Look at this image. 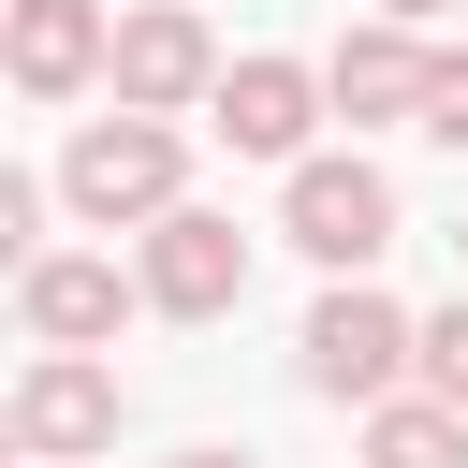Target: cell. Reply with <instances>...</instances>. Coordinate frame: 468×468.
Returning <instances> with one entry per match:
<instances>
[{
	"instance_id": "cell-1",
	"label": "cell",
	"mask_w": 468,
	"mask_h": 468,
	"mask_svg": "<svg viewBox=\"0 0 468 468\" xmlns=\"http://www.w3.org/2000/svg\"><path fill=\"white\" fill-rule=\"evenodd\" d=\"M58 205L88 219V234H146V219H176L190 205V132L176 117H88L73 146H58Z\"/></svg>"
},
{
	"instance_id": "cell-2",
	"label": "cell",
	"mask_w": 468,
	"mask_h": 468,
	"mask_svg": "<svg viewBox=\"0 0 468 468\" xmlns=\"http://www.w3.org/2000/svg\"><path fill=\"white\" fill-rule=\"evenodd\" d=\"M292 366H307V395H336V410H380V395L424 366V322H410L395 292H366V278H322V307H307Z\"/></svg>"
},
{
	"instance_id": "cell-3",
	"label": "cell",
	"mask_w": 468,
	"mask_h": 468,
	"mask_svg": "<svg viewBox=\"0 0 468 468\" xmlns=\"http://www.w3.org/2000/svg\"><path fill=\"white\" fill-rule=\"evenodd\" d=\"M278 234H292L322 278H366V263L395 249V176H380V161H351V146H307V161H292V190H278Z\"/></svg>"
},
{
	"instance_id": "cell-4",
	"label": "cell",
	"mask_w": 468,
	"mask_h": 468,
	"mask_svg": "<svg viewBox=\"0 0 468 468\" xmlns=\"http://www.w3.org/2000/svg\"><path fill=\"white\" fill-rule=\"evenodd\" d=\"M219 29L190 15V0H132L117 15V58H102V88L132 102V117H190V102H219Z\"/></svg>"
},
{
	"instance_id": "cell-5",
	"label": "cell",
	"mask_w": 468,
	"mask_h": 468,
	"mask_svg": "<svg viewBox=\"0 0 468 468\" xmlns=\"http://www.w3.org/2000/svg\"><path fill=\"white\" fill-rule=\"evenodd\" d=\"M117 410H132V395H117V366H102V351H44V366L15 380V410H0V424H15V453H29V468H88V453H117Z\"/></svg>"
},
{
	"instance_id": "cell-6",
	"label": "cell",
	"mask_w": 468,
	"mask_h": 468,
	"mask_svg": "<svg viewBox=\"0 0 468 468\" xmlns=\"http://www.w3.org/2000/svg\"><path fill=\"white\" fill-rule=\"evenodd\" d=\"M132 278H146L161 322H219V307L249 292V234H234L219 205H176V219H146V263H132Z\"/></svg>"
},
{
	"instance_id": "cell-7",
	"label": "cell",
	"mask_w": 468,
	"mask_h": 468,
	"mask_svg": "<svg viewBox=\"0 0 468 468\" xmlns=\"http://www.w3.org/2000/svg\"><path fill=\"white\" fill-rule=\"evenodd\" d=\"M132 307H146V278H117V263H88V249H29V278H15V322H29L44 351H102Z\"/></svg>"
},
{
	"instance_id": "cell-8",
	"label": "cell",
	"mask_w": 468,
	"mask_h": 468,
	"mask_svg": "<svg viewBox=\"0 0 468 468\" xmlns=\"http://www.w3.org/2000/svg\"><path fill=\"white\" fill-rule=\"evenodd\" d=\"M0 58H15L29 102H73V88H102L117 15H102V0H0Z\"/></svg>"
},
{
	"instance_id": "cell-9",
	"label": "cell",
	"mask_w": 468,
	"mask_h": 468,
	"mask_svg": "<svg viewBox=\"0 0 468 468\" xmlns=\"http://www.w3.org/2000/svg\"><path fill=\"white\" fill-rule=\"evenodd\" d=\"M322 102H336V88H322L307 58H234L205 117H219V146H234V161H307V117H322Z\"/></svg>"
},
{
	"instance_id": "cell-10",
	"label": "cell",
	"mask_w": 468,
	"mask_h": 468,
	"mask_svg": "<svg viewBox=\"0 0 468 468\" xmlns=\"http://www.w3.org/2000/svg\"><path fill=\"white\" fill-rule=\"evenodd\" d=\"M424 58H439L424 29L366 15V29H351V44L322 58V88H336V117H351V132H380V117H424Z\"/></svg>"
},
{
	"instance_id": "cell-11",
	"label": "cell",
	"mask_w": 468,
	"mask_h": 468,
	"mask_svg": "<svg viewBox=\"0 0 468 468\" xmlns=\"http://www.w3.org/2000/svg\"><path fill=\"white\" fill-rule=\"evenodd\" d=\"M366 468H468V410H439V395H380V410H366Z\"/></svg>"
},
{
	"instance_id": "cell-12",
	"label": "cell",
	"mask_w": 468,
	"mask_h": 468,
	"mask_svg": "<svg viewBox=\"0 0 468 468\" xmlns=\"http://www.w3.org/2000/svg\"><path fill=\"white\" fill-rule=\"evenodd\" d=\"M424 146H468V44H439L424 58V117H410Z\"/></svg>"
},
{
	"instance_id": "cell-13",
	"label": "cell",
	"mask_w": 468,
	"mask_h": 468,
	"mask_svg": "<svg viewBox=\"0 0 468 468\" xmlns=\"http://www.w3.org/2000/svg\"><path fill=\"white\" fill-rule=\"evenodd\" d=\"M410 380H424L439 410H468V292H453V307L424 322V366H410Z\"/></svg>"
},
{
	"instance_id": "cell-14",
	"label": "cell",
	"mask_w": 468,
	"mask_h": 468,
	"mask_svg": "<svg viewBox=\"0 0 468 468\" xmlns=\"http://www.w3.org/2000/svg\"><path fill=\"white\" fill-rule=\"evenodd\" d=\"M380 15H395V29H439V15H453V0H380Z\"/></svg>"
},
{
	"instance_id": "cell-15",
	"label": "cell",
	"mask_w": 468,
	"mask_h": 468,
	"mask_svg": "<svg viewBox=\"0 0 468 468\" xmlns=\"http://www.w3.org/2000/svg\"><path fill=\"white\" fill-rule=\"evenodd\" d=\"M176 468H234V453H176Z\"/></svg>"
},
{
	"instance_id": "cell-16",
	"label": "cell",
	"mask_w": 468,
	"mask_h": 468,
	"mask_svg": "<svg viewBox=\"0 0 468 468\" xmlns=\"http://www.w3.org/2000/svg\"><path fill=\"white\" fill-rule=\"evenodd\" d=\"M453 249H468V219H453Z\"/></svg>"
}]
</instances>
